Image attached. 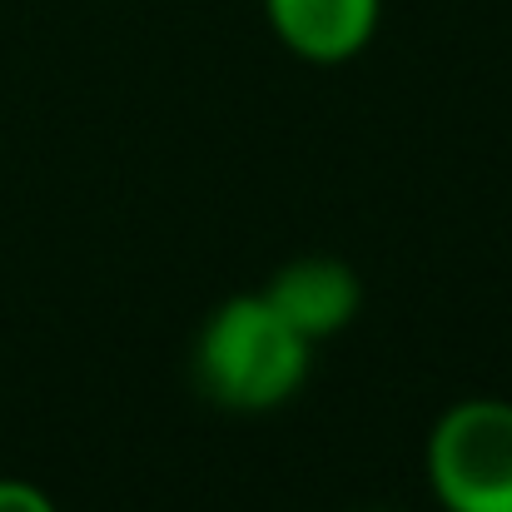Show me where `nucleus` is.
I'll use <instances>...</instances> for the list:
<instances>
[{
	"label": "nucleus",
	"instance_id": "obj_2",
	"mask_svg": "<svg viewBox=\"0 0 512 512\" xmlns=\"http://www.w3.org/2000/svg\"><path fill=\"white\" fill-rule=\"evenodd\" d=\"M423 468L443 512H512V403H453L428 433Z\"/></svg>",
	"mask_w": 512,
	"mask_h": 512
},
{
	"label": "nucleus",
	"instance_id": "obj_1",
	"mask_svg": "<svg viewBox=\"0 0 512 512\" xmlns=\"http://www.w3.org/2000/svg\"><path fill=\"white\" fill-rule=\"evenodd\" d=\"M309 368H314V343L264 299V289L214 304V314L194 339L199 393L224 413L284 408L309 383Z\"/></svg>",
	"mask_w": 512,
	"mask_h": 512
},
{
	"label": "nucleus",
	"instance_id": "obj_4",
	"mask_svg": "<svg viewBox=\"0 0 512 512\" xmlns=\"http://www.w3.org/2000/svg\"><path fill=\"white\" fill-rule=\"evenodd\" d=\"M264 299L309 343H324L358 319V309H363V279L353 274L348 259L304 254V259H289L264 284Z\"/></svg>",
	"mask_w": 512,
	"mask_h": 512
},
{
	"label": "nucleus",
	"instance_id": "obj_5",
	"mask_svg": "<svg viewBox=\"0 0 512 512\" xmlns=\"http://www.w3.org/2000/svg\"><path fill=\"white\" fill-rule=\"evenodd\" d=\"M0 512H60L55 498L25 478H0Z\"/></svg>",
	"mask_w": 512,
	"mask_h": 512
},
{
	"label": "nucleus",
	"instance_id": "obj_3",
	"mask_svg": "<svg viewBox=\"0 0 512 512\" xmlns=\"http://www.w3.org/2000/svg\"><path fill=\"white\" fill-rule=\"evenodd\" d=\"M264 20L294 60L348 65L373 45L383 0H264Z\"/></svg>",
	"mask_w": 512,
	"mask_h": 512
}]
</instances>
